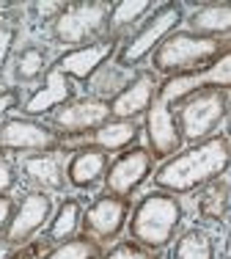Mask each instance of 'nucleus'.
<instances>
[{
  "instance_id": "16",
  "label": "nucleus",
  "mask_w": 231,
  "mask_h": 259,
  "mask_svg": "<svg viewBox=\"0 0 231 259\" xmlns=\"http://www.w3.org/2000/svg\"><path fill=\"white\" fill-rule=\"evenodd\" d=\"M75 97H77L75 80H72L69 75H64L58 66H50V72L44 75L41 85L33 91V94H28L25 100H22V108L20 110L28 116V119L47 116V113L52 116L58 108H64V105L72 102Z\"/></svg>"
},
{
  "instance_id": "1",
  "label": "nucleus",
  "mask_w": 231,
  "mask_h": 259,
  "mask_svg": "<svg viewBox=\"0 0 231 259\" xmlns=\"http://www.w3.org/2000/svg\"><path fill=\"white\" fill-rule=\"evenodd\" d=\"M231 168V146L226 135H212L201 144H190L179 155L168 157L160 168L151 174L157 190L182 196L209 185L212 180L223 177Z\"/></svg>"
},
{
  "instance_id": "31",
  "label": "nucleus",
  "mask_w": 231,
  "mask_h": 259,
  "mask_svg": "<svg viewBox=\"0 0 231 259\" xmlns=\"http://www.w3.org/2000/svg\"><path fill=\"white\" fill-rule=\"evenodd\" d=\"M17 182H20V171H17L9 160L0 157V196H9Z\"/></svg>"
},
{
  "instance_id": "3",
  "label": "nucleus",
  "mask_w": 231,
  "mask_h": 259,
  "mask_svg": "<svg viewBox=\"0 0 231 259\" xmlns=\"http://www.w3.org/2000/svg\"><path fill=\"white\" fill-rule=\"evenodd\" d=\"M228 47L231 41L226 39H206V36L190 33V30H176L151 55V72L157 77L160 75L176 77V75H187V72L206 69Z\"/></svg>"
},
{
  "instance_id": "8",
  "label": "nucleus",
  "mask_w": 231,
  "mask_h": 259,
  "mask_svg": "<svg viewBox=\"0 0 231 259\" xmlns=\"http://www.w3.org/2000/svg\"><path fill=\"white\" fill-rule=\"evenodd\" d=\"M206 89L231 91V47L217 61H212L206 69L187 72V75H176V77H165L160 83L157 100L165 102L168 108H174V105L185 102L187 97L198 94V91H206Z\"/></svg>"
},
{
  "instance_id": "18",
  "label": "nucleus",
  "mask_w": 231,
  "mask_h": 259,
  "mask_svg": "<svg viewBox=\"0 0 231 259\" xmlns=\"http://www.w3.org/2000/svg\"><path fill=\"white\" fill-rule=\"evenodd\" d=\"M110 168V160H107V152L94 149V146H86V149L75 152L66 163V182L77 190H88L94 185L105 182V174Z\"/></svg>"
},
{
  "instance_id": "4",
  "label": "nucleus",
  "mask_w": 231,
  "mask_h": 259,
  "mask_svg": "<svg viewBox=\"0 0 231 259\" xmlns=\"http://www.w3.org/2000/svg\"><path fill=\"white\" fill-rule=\"evenodd\" d=\"M185 20V11L179 3H162L151 11V17L143 22L135 33H130V39L121 41L119 53H116V64L124 66V69L135 72L146 58L157 53V47L168 39L171 33H176V28Z\"/></svg>"
},
{
  "instance_id": "17",
  "label": "nucleus",
  "mask_w": 231,
  "mask_h": 259,
  "mask_svg": "<svg viewBox=\"0 0 231 259\" xmlns=\"http://www.w3.org/2000/svg\"><path fill=\"white\" fill-rule=\"evenodd\" d=\"M22 180L30 185V190L41 193H61L66 185V165L58 152H44V155H28L20 160Z\"/></svg>"
},
{
  "instance_id": "9",
  "label": "nucleus",
  "mask_w": 231,
  "mask_h": 259,
  "mask_svg": "<svg viewBox=\"0 0 231 259\" xmlns=\"http://www.w3.org/2000/svg\"><path fill=\"white\" fill-rule=\"evenodd\" d=\"M52 221V199L50 193L41 190H28L20 201H17L14 218H11L9 229L3 232V243L9 248H22V245L33 243V237Z\"/></svg>"
},
{
  "instance_id": "23",
  "label": "nucleus",
  "mask_w": 231,
  "mask_h": 259,
  "mask_svg": "<svg viewBox=\"0 0 231 259\" xmlns=\"http://www.w3.org/2000/svg\"><path fill=\"white\" fill-rule=\"evenodd\" d=\"M83 226V204L77 199H64L58 209L52 212V221L47 226V240L50 243H66V240L77 237Z\"/></svg>"
},
{
  "instance_id": "29",
  "label": "nucleus",
  "mask_w": 231,
  "mask_h": 259,
  "mask_svg": "<svg viewBox=\"0 0 231 259\" xmlns=\"http://www.w3.org/2000/svg\"><path fill=\"white\" fill-rule=\"evenodd\" d=\"M66 9H69V3H55V0H39V3H30L33 17L41 20V22H55Z\"/></svg>"
},
{
  "instance_id": "27",
  "label": "nucleus",
  "mask_w": 231,
  "mask_h": 259,
  "mask_svg": "<svg viewBox=\"0 0 231 259\" xmlns=\"http://www.w3.org/2000/svg\"><path fill=\"white\" fill-rule=\"evenodd\" d=\"M99 256H102V243L83 234V237H72L66 243H58L41 259H99Z\"/></svg>"
},
{
  "instance_id": "5",
  "label": "nucleus",
  "mask_w": 231,
  "mask_h": 259,
  "mask_svg": "<svg viewBox=\"0 0 231 259\" xmlns=\"http://www.w3.org/2000/svg\"><path fill=\"white\" fill-rule=\"evenodd\" d=\"M110 9H113V3H105V0L69 3V9L50 25L52 41L75 50V47H86V45L105 39Z\"/></svg>"
},
{
  "instance_id": "32",
  "label": "nucleus",
  "mask_w": 231,
  "mask_h": 259,
  "mask_svg": "<svg viewBox=\"0 0 231 259\" xmlns=\"http://www.w3.org/2000/svg\"><path fill=\"white\" fill-rule=\"evenodd\" d=\"M22 108V94L20 89H3L0 91V121L11 113V110Z\"/></svg>"
},
{
  "instance_id": "13",
  "label": "nucleus",
  "mask_w": 231,
  "mask_h": 259,
  "mask_svg": "<svg viewBox=\"0 0 231 259\" xmlns=\"http://www.w3.org/2000/svg\"><path fill=\"white\" fill-rule=\"evenodd\" d=\"M119 47H121L119 39H110V36H105V39L94 41V45L75 47V50L61 53L58 58L52 61V66H58V69L64 72V75H69L72 80L88 83V80L94 77L96 72L102 69V66L110 64V61L116 58Z\"/></svg>"
},
{
  "instance_id": "33",
  "label": "nucleus",
  "mask_w": 231,
  "mask_h": 259,
  "mask_svg": "<svg viewBox=\"0 0 231 259\" xmlns=\"http://www.w3.org/2000/svg\"><path fill=\"white\" fill-rule=\"evenodd\" d=\"M14 209H17V201L11 199V196H0V237L9 229L11 218H14Z\"/></svg>"
},
{
  "instance_id": "7",
  "label": "nucleus",
  "mask_w": 231,
  "mask_h": 259,
  "mask_svg": "<svg viewBox=\"0 0 231 259\" xmlns=\"http://www.w3.org/2000/svg\"><path fill=\"white\" fill-rule=\"evenodd\" d=\"M64 138L52 127L28 116H11L0 121V155H44L61 152Z\"/></svg>"
},
{
  "instance_id": "34",
  "label": "nucleus",
  "mask_w": 231,
  "mask_h": 259,
  "mask_svg": "<svg viewBox=\"0 0 231 259\" xmlns=\"http://www.w3.org/2000/svg\"><path fill=\"white\" fill-rule=\"evenodd\" d=\"M39 248H41L39 243H28V245H22V248H14V251H11L9 259H36V256H39ZM39 259H41V256H39Z\"/></svg>"
},
{
  "instance_id": "6",
  "label": "nucleus",
  "mask_w": 231,
  "mask_h": 259,
  "mask_svg": "<svg viewBox=\"0 0 231 259\" xmlns=\"http://www.w3.org/2000/svg\"><path fill=\"white\" fill-rule=\"evenodd\" d=\"M228 116V94L220 89H206L198 94L187 97L179 102L176 110V121H179L182 138L190 144H201V141L217 135Z\"/></svg>"
},
{
  "instance_id": "37",
  "label": "nucleus",
  "mask_w": 231,
  "mask_h": 259,
  "mask_svg": "<svg viewBox=\"0 0 231 259\" xmlns=\"http://www.w3.org/2000/svg\"><path fill=\"white\" fill-rule=\"evenodd\" d=\"M228 116H231V97H228Z\"/></svg>"
},
{
  "instance_id": "36",
  "label": "nucleus",
  "mask_w": 231,
  "mask_h": 259,
  "mask_svg": "<svg viewBox=\"0 0 231 259\" xmlns=\"http://www.w3.org/2000/svg\"><path fill=\"white\" fill-rule=\"evenodd\" d=\"M226 141H228V146H231V121H228V127H226Z\"/></svg>"
},
{
  "instance_id": "22",
  "label": "nucleus",
  "mask_w": 231,
  "mask_h": 259,
  "mask_svg": "<svg viewBox=\"0 0 231 259\" xmlns=\"http://www.w3.org/2000/svg\"><path fill=\"white\" fill-rule=\"evenodd\" d=\"M228 212H231V171L212 180L209 185H204L201 196H198V215L204 221L220 224V221H226Z\"/></svg>"
},
{
  "instance_id": "30",
  "label": "nucleus",
  "mask_w": 231,
  "mask_h": 259,
  "mask_svg": "<svg viewBox=\"0 0 231 259\" xmlns=\"http://www.w3.org/2000/svg\"><path fill=\"white\" fill-rule=\"evenodd\" d=\"M14 41H17V25L14 22H0V72H3L6 64H9L11 50H14Z\"/></svg>"
},
{
  "instance_id": "10",
  "label": "nucleus",
  "mask_w": 231,
  "mask_h": 259,
  "mask_svg": "<svg viewBox=\"0 0 231 259\" xmlns=\"http://www.w3.org/2000/svg\"><path fill=\"white\" fill-rule=\"evenodd\" d=\"M110 102H102L96 97H75L58 108L50 119V127L55 130L61 138H77V135H88L99 130L105 121H110Z\"/></svg>"
},
{
  "instance_id": "19",
  "label": "nucleus",
  "mask_w": 231,
  "mask_h": 259,
  "mask_svg": "<svg viewBox=\"0 0 231 259\" xmlns=\"http://www.w3.org/2000/svg\"><path fill=\"white\" fill-rule=\"evenodd\" d=\"M185 20L190 33L206 36V39H223V36H231V3H206Z\"/></svg>"
},
{
  "instance_id": "14",
  "label": "nucleus",
  "mask_w": 231,
  "mask_h": 259,
  "mask_svg": "<svg viewBox=\"0 0 231 259\" xmlns=\"http://www.w3.org/2000/svg\"><path fill=\"white\" fill-rule=\"evenodd\" d=\"M146 141H149V152L154 160H162L165 163L168 157L179 155L182 152V130H179V121H176V113L174 108H168L165 102L157 100L154 105L149 108L146 113Z\"/></svg>"
},
{
  "instance_id": "24",
  "label": "nucleus",
  "mask_w": 231,
  "mask_h": 259,
  "mask_svg": "<svg viewBox=\"0 0 231 259\" xmlns=\"http://www.w3.org/2000/svg\"><path fill=\"white\" fill-rule=\"evenodd\" d=\"M132 75H135V72H130V69H124V66H119L116 61H110V64H105L88 80V97L110 102L127 89V83L132 80Z\"/></svg>"
},
{
  "instance_id": "35",
  "label": "nucleus",
  "mask_w": 231,
  "mask_h": 259,
  "mask_svg": "<svg viewBox=\"0 0 231 259\" xmlns=\"http://www.w3.org/2000/svg\"><path fill=\"white\" fill-rule=\"evenodd\" d=\"M223 259H231V229H228V237H226V245H223Z\"/></svg>"
},
{
  "instance_id": "28",
  "label": "nucleus",
  "mask_w": 231,
  "mask_h": 259,
  "mask_svg": "<svg viewBox=\"0 0 231 259\" xmlns=\"http://www.w3.org/2000/svg\"><path fill=\"white\" fill-rule=\"evenodd\" d=\"M99 259H160L157 256V251H149V248H143V245H138V243H119V245H113L107 254H102Z\"/></svg>"
},
{
  "instance_id": "26",
  "label": "nucleus",
  "mask_w": 231,
  "mask_h": 259,
  "mask_svg": "<svg viewBox=\"0 0 231 259\" xmlns=\"http://www.w3.org/2000/svg\"><path fill=\"white\" fill-rule=\"evenodd\" d=\"M50 55L44 47L39 45H28L17 53L14 58V80L17 83H33V80L44 77L50 72Z\"/></svg>"
},
{
  "instance_id": "2",
  "label": "nucleus",
  "mask_w": 231,
  "mask_h": 259,
  "mask_svg": "<svg viewBox=\"0 0 231 259\" xmlns=\"http://www.w3.org/2000/svg\"><path fill=\"white\" fill-rule=\"evenodd\" d=\"M185 209L179 199L165 190H154V193L143 196L138 207L130 215V237L132 243L143 245L149 251H162L174 243L176 232L182 226Z\"/></svg>"
},
{
  "instance_id": "15",
  "label": "nucleus",
  "mask_w": 231,
  "mask_h": 259,
  "mask_svg": "<svg viewBox=\"0 0 231 259\" xmlns=\"http://www.w3.org/2000/svg\"><path fill=\"white\" fill-rule=\"evenodd\" d=\"M157 91H160V77L151 69H135L127 89L121 91L116 100H110V116L121 121H135L149 113V108L157 102Z\"/></svg>"
},
{
  "instance_id": "25",
  "label": "nucleus",
  "mask_w": 231,
  "mask_h": 259,
  "mask_svg": "<svg viewBox=\"0 0 231 259\" xmlns=\"http://www.w3.org/2000/svg\"><path fill=\"white\" fill-rule=\"evenodd\" d=\"M171 259H215V237L201 226H193L176 237Z\"/></svg>"
},
{
  "instance_id": "12",
  "label": "nucleus",
  "mask_w": 231,
  "mask_h": 259,
  "mask_svg": "<svg viewBox=\"0 0 231 259\" xmlns=\"http://www.w3.org/2000/svg\"><path fill=\"white\" fill-rule=\"evenodd\" d=\"M130 215H132L130 199L105 193L83 212V229H86V234L94 237L96 243H113V240L124 232Z\"/></svg>"
},
{
  "instance_id": "11",
  "label": "nucleus",
  "mask_w": 231,
  "mask_h": 259,
  "mask_svg": "<svg viewBox=\"0 0 231 259\" xmlns=\"http://www.w3.org/2000/svg\"><path fill=\"white\" fill-rule=\"evenodd\" d=\"M151 174H154L151 152L146 146H132L110 163L105 174V190L113 196H121V199H130Z\"/></svg>"
},
{
  "instance_id": "20",
  "label": "nucleus",
  "mask_w": 231,
  "mask_h": 259,
  "mask_svg": "<svg viewBox=\"0 0 231 259\" xmlns=\"http://www.w3.org/2000/svg\"><path fill=\"white\" fill-rule=\"evenodd\" d=\"M138 138H141V124H138V121H121V119H110L99 130L88 133L91 146L107 152V155H113V152H127L130 146H135Z\"/></svg>"
},
{
  "instance_id": "21",
  "label": "nucleus",
  "mask_w": 231,
  "mask_h": 259,
  "mask_svg": "<svg viewBox=\"0 0 231 259\" xmlns=\"http://www.w3.org/2000/svg\"><path fill=\"white\" fill-rule=\"evenodd\" d=\"M154 9L157 6L149 3V0H121V3H113L110 20H107V36L119 41L130 39V30L149 20Z\"/></svg>"
}]
</instances>
